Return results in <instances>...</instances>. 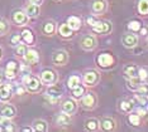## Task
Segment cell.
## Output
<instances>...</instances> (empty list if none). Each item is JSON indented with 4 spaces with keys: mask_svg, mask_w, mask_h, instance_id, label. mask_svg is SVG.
I'll return each mask as SVG.
<instances>
[{
    "mask_svg": "<svg viewBox=\"0 0 148 132\" xmlns=\"http://www.w3.org/2000/svg\"><path fill=\"white\" fill-rule=\"evenodd\" d=\"M27 50H28V48H27V45H25V44L19 43L18 45H16V54H18V56L23 57V56H24V54H25Z\"/></svg>",
    "mask_w": 148,
    "mask_h": 132,
    "instance_id": "obj_37",
    "label": "cell"
},
{
    "mask_svg": "<svg viewBox=\"0 0 148 132\" xmlns=\"http://www.w3.org/2000/svg\"><path fill=\"white\" fill-rule=\"evenodd\" d=\"M122 43L125 48H134L138 44V38H137V35H134V34L125 33V34L122 37Z\"/></svg>",
    "mask_w": 148,
    "mask_h": 132,
    "instance_id": "obj_9",
    "label": "cell"
},
{
    "mask_svg": "<svg viewBox=\"0 0 148 132\" xmlns=\"http://www.w3.org/2000/svg\"><path fill=\"white\" fill-rule=\"evenodd\" d=\"M29 3H32V4H38V3H41V0H29Z\"/></svg>",
    "mask_w": 148,
    "mask_h": 132,
    "instance_id": "obj_43",
    "label": "cell"
},
{
    "mask_svg": "<svg viewBox=\"0 0 148 132\" xmlns=\"http://www.w3.org/2000/svg\"><path fill=\"white\" fill-rule=\"evenodd\" d=\"M33 126H34V128H33L34 131H39V132L48 131V125H47V122L43 120H36L34 123H33Z\"/></svg>",
    "mask_w": 148,
    "mask_h": 132,
    "instance_id": "obj_26",
    "label": "cell"
},
{
    "mask_svg": "<svg viewBox=\"0 0 148 132\" xmlns=\"http://www.w3.org/2000/svg\"><path fill=\"white\" fill-rule=\"evenodd\" d=\"M106 8H108V4L105 0H95L92 3V12L96 13V14H103L106 10Z\"/></svg>",
    "mask_w": 148,
    "mask_h": 132,
    "instance_id": "obj_17",
    "label": "cell"
},
{
    "mask_svg": "<svg viewBox=\"0 0 148 132\" xmlns=\"http://www.w3.org/2000/svg\"><path fill=\"white\" fill-rule=\"evenodd\" d=\"M97 63H99V66L104 67V68L110 67L113 64V57L110 56V54H108V53H103V54H100V56L97 57Z\"/></svg>",
    "mask_w": 148,
    "mask_h": 132,
    "instance_id": "obj_14",
    "label": "cell"
},
{
    "mask_svg": "<svg viewBox=\"0 0 148 132\" xmlns=\"http://www.w3.org/2000/svg\"><path fill=\"white\" fill-rule=\"evenodd\" d=\"M76 110H77V104H76L75 101L67 100V101H65V102L62 103V111H63L65 113L72 114V113L76 112Z\"/></svg>",
    "mask_w": 148,
    "mask_h": 132,
    "instance_id": "obj_16",
    "label": "cell"
},
{
    "mask_svg": "<svg viewBox=\"0 0 148 132\" xmlns=\"http://www.w3.org/2000/svg\"><path fill=\"white\" fill-rule=\"evenodd\" d=\"M97 44V40L94 35H85L84 38L81 39V42H80V45H81V48L84 50H92L95 49Z\"/></svg>",
    "mask_w": 148,
    "mask_h": 132,
    "instance_id": "obj_6",
    "label": "cell"
},
{
    "mask_svg": "<svg viewBox=\"0 0 148 132\" xmlns=\"http://www.w3.org/2000/svg\"><path fill=\"white\" fill-rule=\"evenodd\" d=\"M147 3H148V0H139V3H138V12L142 15H147V13H148Z\"/></svg>",
    "mask_w": 148,
    "mask_h": 132,
    "instance_id": "obj_32",
    "label": "cell"
},
{
    "mask_svg": "<svg viewBox=\"0 0 148 132\" xmlns=\"http://www.w3.org/2000/svg\"><path fill=\"white\" fill-rule=\"evenodd\" d=\"M67 25L72 30H79L81 28V19L77 18V16H70V18L67 19Z\"/></svg>",
    "mask_w": 148,
    "mask_h": 132,
    "instance_id": "obj_23",
    "label": "cell"
},
{
    "mask_svg": "<svg viewBox=\"0 0 148 132\" xmlns=\"http://www.w3.org/2000/svg\"><path fill=\"white\" fill-rule=\"evenodd\" d=\"M69 53L66 50H55L52 54V62L56 66H66L69 63Z\"/></svg>",
    "mask_w": 148,
    "mask_h": 132,
    "instance_id": "obj_3",
    "label": "cell"
},
{
    "mask_svg": "<svg viewBox=\"0 0 148 132\" xmlns=\"http://www.w3.org/2000/svg\"><path fill=\"white\" fill-rule=\"evenodd\" d=\"M24 86H25V88L29 91V92H38V91L41 89V81L37 78V77L29 76V78L27 79Z\"/></svg>",
    "mask_w": 148,
    "mask_h": 132,
    "instance_id": "obj_7",
    "label": "cell"
},
{
    "mask_svg": "<svg viewBox=\"0 0 148 132\" xmlns=\"http://www.w3.org/2000/svg\"><path fill=\"white\" fill-rule=\"evenodd\" d=\"M0 130L6 131V132H13V131H16V127L10 121V118H6V117L1 116L0 117Z\"/></svg>",
    "mask_w": 148,
    "mask_h": 132,
    "instance_id": "obj_11",
    "label": "cell"
},
{
    "mask_svg": "<svg viewBox=\"0 0 148 132\" xmlns=\"http://www.w3.org/2000/svg\"><path fill=\"white\" fill-rule=\"evenodd\" d=\"M137 113L140 114V116H144L147 113V110H146V104H140V106L137 107Z\"/></svg>",
    "mask_w": 148,
    "mask_h": 132,
    "instance_id": "obj_40",
    "label": "cell"
},
{
    "mask_svg": "<svg viewBox=\"0 0 148 132\" xmlns=\"http://www.w3.org/2000/svg\"><path fill=\"white\" fill-rule=\"evenodd\" d=\"M129 122L130 125H133V126H139L140 125V116L139 114H129Z\"/></svg>",
    "mask_w": 148,
    "mask_h": 132,
    "instance_id": "obj_35",
    "label": "cell"
},
{
    "mask_svg": "<svg viewBox=\"0 0 148 132\" xmlns=\"http://www.w3.org/2000/svg\"><path fill=\"white\" fill-rule=\"evenodd\" d=\"M21 38L24 40L25 44H33V42H34V37H33V33H32L29 29H24V30H23L22 34H21Z\"/></svg>",
    "mask_w": 148,
    "mask_h": 132,
    "instance_id": "obj_25",
    "label": "cell"
},
{
    "mask_svg": "<svg viewBox=\"0 0 148 132\" xmlns=\"http://www.w3.org/2000/svg\"><path fill=\"white\" fill-rule=\"evenodd\" d=\"M96 103H97V98L95 96V93L89 92V93H86L85 96H82L81 106L85 108V110H92V108H95Z\"/></svg>",
    "mask_w": 148,
    "mask_h": 132,
    "instance_id": "obj_5",
    "label": "cell"
},
{
    "mask_svg": "<svg viewBox=\"0 0 148 132\" xmlns=\"http://www.w3.org/2000/svg\"><path fill=\"white\" fill-rule=\"evenodd\" d=\"M100 81V73L97 70L90 69L84 74V83L86 86H96Z\"/></svg>",
    "mask_w": 148,
    "mask_h": 132,
    "instance_id": "obj_4",
    "label": "cell"
},
{
    "mask_svg": "<svg viewBox=\"0 0 148 132\" xmlns=\"http://www.w3.org/2000/svg\"><path fill=\"white\" fill-rule=\"evenodd\" d=\"M5 78H6V77H5V73H3L1 70H0V83L4 82V79H5Z\"/></svg>",
    "mask_w": 148,
    "mask_h": 132,
    "instance_id": "obj_42",
    "label": "cell"
},
{
    "mask_svg": "<svg viewBox=\"0 0 148 132\" xmlns=\"http://www.w3.org/2000/svg\"><path fill=\"white\" fill-rule=\"evenodd\" d=\"M138 78H139L140 81H146L147 79V69L146 68L138 69Z\"/></svg>",
    "mask_w": 148,
    "mask_h": 132,
    "instance_id": "obj_39",
    "label": "cell"
},
{
    "mask_svg": "<svg viewBox=\"0 0 148 132\" xmlns=\"http://www.w3.org/2000/svg\"><path fill=\"white\" fill-rule=\"evenodd\" d=\"M21 40H22V38H21L19 34H13V37L10 38V43H12V45L16 47L19 43H21Z\"/></svg>",
    "mask_w": 148,
    "mask_h": 132,
    "instance_id": "obj_38",
    "label": "cell"
},
{
    "mask_svg": "<svg viewBox=\"0 0 148 132\" xmlns=\"http://www.w3.org/2000/svg\"><path fill=\"white\" fill-rule=\"evenodd\" d=\"M56 30V26H55V23L53 22H47L45 25H43V33L47 35H52Z\"/></svg>",
    "mask_w": 148,
    "mask_h": 132,
    "instance_id": "obj_31",
    "label": "cell"
},
{
    "mask_svg": "<svg viewBox=\"0 0 148 132\" xmlns=\"http://www.w3.org/2000/svg\"><path fill=\"white\" fill-rule=\"evenodd\" d=\"M13 20H14L15 24L18 25H24L28 23V16L24 12H22V10H16L14 12V14H13Z\"/></svg>",
    "mask_w": 148,
    "mask_h": 132,
    "instance_id": "obj_12",
    "label": "cell"
},
{
    "mask_svg": "<svg viewBox=\"0 0 148 132\" xmlns=\"http://www.w3.org/2000/svg\"><path fill=\"white\" fill-rule=\"evenodd\" d=\"M58 33L61 34L62 37H65V38H69V37L72 35V29L70 28L69 25H67V23H65V24H61L58 28Z\"/></svg>",
    "mask_w": 148,
    "mask_h": 132,
    "instance_id": "obj_27",
    "label": "cell"
},
{
    "mask_svg": "<svg viewBox=\"0 0 148 132\" xmlns=\"http://www.w3.org/2000/svg\"><path fill=\"white\" fill-rule=\"evenodd\" d=\"M84 92H85V89H84V87H81L79 84V86H76L75 88H72V96L73 98H81L84 96Z\"/></svg>",
    "mask_w": 148,
    "mask_h": 132,
    "instance_id": "obj_34",
    "label": "cell"
},
{
    "mask_svg": "<svg viewBox=\"0 0 148 132\" xmlns=\"http://www.w3.org/2000/svg\"><path fill=\"white\" fill-rule=\"evenodd\" d=\"M46 97L53 103L57 102V101L62 97V88L60 87L58 84H51L46 92Z\"/></svg>",
    "mask_w": 148,
    "mask_h": 132,
    "instance_id": "obj_2",
    "label": "cell"
},
{
    "mask_svg": "<svg viewBox=\"0 0 148 132\" xmlns=\"http://www.w3.org/2000/svg\"><path fill=\"white\" fill-rule=\"evenodd\" d=\"M19 64L14 62V60H12V62L8 63V66H6V69H5V77L9 79H14L16 77V74L19 72Z\"/></svg>",
    "mask_w": 148,
    "mask_h": 132,
    "instance_id": "obj_8",
    "label": "cell"
},
{
    "mask_svg": "<svg viewBox=\"0 0 148 132\" xmlns=\"http://www.w3.org/2000/svg\"><path fill=\"white\" fill-rule=\"evenodd\" d=\"M80 84V77L77 76H71L69 78V81H67V86H69V88H75L76 86H79Z\"/></svg>",
    "mask_w": 148,
    "mask_h": 132,
    "instance_id": "obj_33",
    "label": "cell"
},
{
    "mask_svg": "<svg viewBox=\"0 0 148 132\" xmlns=\"http://www.w3.org/2000/svg\"><path fill=\"white\" fill-rule=\"evenodd\" d=\"M41 79L43 83L49 86V84H53L57 81V74L51 69H46V70H43L41 74Z\"/></svg>",
    "mask_w": 148,
    "mask_h": 132,
    "instance_id": "obj_10",
    "label": "cell"
},
{
    "mask_svg": "<svg viewBox=\"0 0 148 132\" xmlns=\"http://www.w3.org/2000/svg\"><path fill=\"white\" fill-rule=\"evenodd\" d=\"M24 59H25V62L27 63H29V64H36L37 62H38V59H39V54L37 50L34 49H31V50H27L24 56Z\"/></svg>",
    "mask_w": 148,
    "mask_h": 132,
    "instance_id": "obj_15",
    "label": "cell"
},
{
    "mask_svg": "<svg viewBox=\"0 0 148 132\" xmlns=\"http://www.w3.org/2000/svg\"><path fill=\"white\" fill-rule=\"evenodd\" d=\"M87 23L91 25L92 30L95 33H99V34H105V33L110 32L112 30V24L109 22H101V20H96L95 18L90 16L87 18Z\"/></svg>",
    "mask_w": 148,
    "mask_h": 132,
    "instance_id": "obj_1",
    "label": "cell"
},
{
    "mask_svg": "<svg viewBox=\"0 0 148 132\" xmlns=\"http://www.w3.org/2000/svg\"><path fill=\"white\" fill-rule=\"evenodd\" d=\"M0 56H1V50H0Z\"/></svg>",
    "mask_w": 148,
    "mask_h": 132,
    "instance_id": "obj_46",
    "label": "cell"
},
{
    "mask_svg": "<svg viewBox=\"0 0 148 132\" xmlns=\"http://www.w3.org/2000/svg\"><path fill=\"white\" fill-rule=\"evenodd\" d=\"M138 67L134 66V64H129V66L124 67V74L128 77V78H132V77H138Z\"/></svg>",
    "mask_w": 148,
    "mask_h": 132,
    "instance_id": "obj_22",
    "label": "cell"
},
{
    "mask_svg": "<svg viewBox=\"0 0 148 132\" xmlns=\"http://www.w3.org/2000/svg\"><path fill=\"white\" fill-rule=\"evenodd\" d=\"M9 29H10V24L9 22L4 18H0V35H5L8 34Z\"/></svg>",
    "mask_w": 148,
    "mask_h": 132,
    "instance_id": "obj_28",
    "label": "cell"
},
{
    "mask_svg": "<svg viewBox=\"0 0 148 132\" xmlns=\"http://www.w3.org/2000/svg\"><path fill=\"white\" fill-rule=\"evenodd\" d=\"M99 127H100V123H99V121H97L96 118H89V120H86V122H85V128L86 130L96 131V130H99Z\"/></svg>",
    "mask_w": 148,
    "mask_h": 132,
    "instance_id": "obj_24",
    "label": "cell"
},
{
    "mask_svg": "<svg viewBox=\"0 0 148 132\" xmlns=\"http://www.w3.org/2000/svg\"><path fill=\"white\" fill-rule=\"evenodd\" d=\"M12 87L9 84H4L0 83V100L1 101H8L9 98L12 97Z\"/></svg>",
    "mask_w": 148,
    "mask_h": 132,
    "instance_id": "obj_13",
    "label": "cell"
},
{
    "mask_svg": "<svg viewBox=\"0 0 148 132\" xmlns=\"http://www.w3.org/2000/svg\"><path fill=\"white\" fill-rule=\"evenodd\" d=\"M133 107H134V103L132 102V100L122 101V102H120V110H122L123 112H125V113H129L130 111L133 110Z\"/></svg>",
    "mask_w": 148,
    "mask_h": 132,
    "instance_id": "obj_29",
    "label": "cell"
},
{
    "mask_svg": "<svg viewBox=\"0 0 148 132\" xmlns=\"http://www.w3.org/2000/svg\"><path fill=\"white\" fill-rule=\"evenodd\" d=\"M56 122L60 126H67V125L71 123V116L69 113H60L58 116L56 117Z\"/></svg>",
    "mask_w": 148,
    "mask_h": 132,
    "instance_id": "obj_21",
    "label": "cell"
},
{
    "mask_svg": "<svg viewBox=\"0 0 148 132\" xmlns=\"http://www.w3.org/2000/svg\"><path fill=\"white\" fill-rule=\"evenodd\" d=\"M23 131H25V132H31V131H33L31 127H25V128H23Z\"/></svg>",
    "mask_w": 148,
    "mask_h": 132,
    "instance_id": "obj_44",
    "label": "cell"
},
{
    "mask_svg": "<svg viewBox=\"0 0 148 132\" xmlns=\"http://www.w3.org/2000/svg\"><path fill=\"white\" fill-rule=\"evenodd\" d=\"M16 111H15V107L12 106V104H5L4 107L1 108V116L3 117H6V118H12L15 116Z\"/></svg>",
    "mask_w": 148,
    "mask_h": 132,
    "instance_id": "obj_20",
    "label": "cell"
},
{
    "mask_svg": "<svg viewBox=\"0 0 148 132\" xmlns=\"http://www.w3.org/2000/svg\"><path fill=\"white\" fill-rule=\"evenodd\" d=\"M128 83V88H130V89H134L136 91L138 87L140 86V83H142V81H140L138 77H132V78H129L127 81Z\"/></svg>",
    "mask_w": 148,
    "mask_h": 132,
    "instance_id": "obj_30",
    "label": "cell"
},
{
    "mask_svg": "<svg viewBox=\"0 0 148 132\" xmlns=\"http://www.w3.org/2000/svg\"><path fill=\"white\" fill-rule=\"evenodd\" d=\"M15 92L18 93V94H24V93H25V88L23 87V86H16Z\"/></svg>",
    "mask_w": 148,
    "mask_h": 132,
    "instance_id": "obj_41",
    "label": "cell"
},
{
    "mask_svg": "<svg viewBox=\"0 0 148 132\" xmlns=\"http://www.w3.org/2000/svg\"><path fill=\"white\" fill-rule=\"evenodd\" d=\"M142 33H143V35H146V33H147V30H146V29H142Z\"/></svg>",
    "mask_w": 148,
    "mask_h": 132,
    "instance_id": "obj_45",
    "label": "cell"
},
{
    "mask_svg": "<svg viewBox=\"0 0 148 132\" xmlns=\"http://www.w3.org/2000/svg\"><path fill=\"white\" fill-rule=\"evenodd\" d=\"M39 12H41V9H39V6L38 4H29L28 6L25 8V14L28 18H36V16H38L39 15Z\"/></svg>",
    "mask_w": 148,
    "mask_h": 132,
    "instance_id": "obj_18",
    "label": "cell"
},
{
    "mask_svg": "<svg viewBox=\"0 0 148 132\" xmlns=\"http://www.w3.org/2000/svg\"><path fill=\"white\" fill-rule=\"evenodd\" d=\"M128 28L132 30V32H139V30L142 29V25H140L139 22H137V20H133V22H130L129 24H128Z\"/></svg>",
    "mask_w": 148,
    "mask_h": 132,
    "instance_id": "obj_36",
    "label": "cell"
},
{
    "mask_svg": "<svg viewBox=\"0 0 148 132\" xmlns=\"http://www.w3.org/2000/svg\"><path fill=\"white\" fill-rule=\"evenodd\" d=\"M100 126H101V128L104 131H113L114 128H115V121L110 117H104L101 120Z\"/></svg>",
    "mask_w": 148,
    "mask_h": 132,
    "instance_id": "obj_19",
    "label": "cell"
}]
</instances>
